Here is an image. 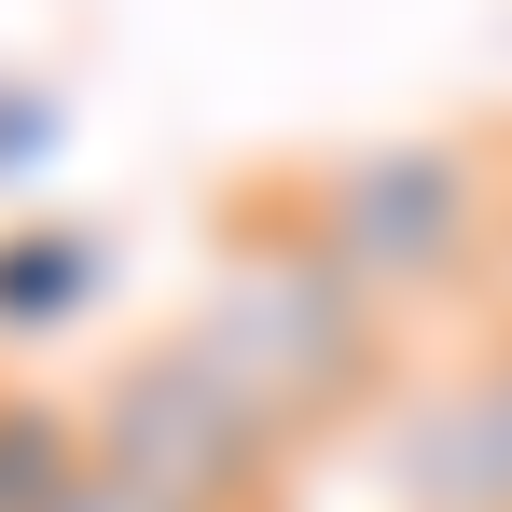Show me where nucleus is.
<instances>
[{"label": "nucleus", "instance_id": "obj_2", "mask_svg": "<svg viewBox=\"0 0 512 512\" xmlns=\"http://www.w3.org/2000/svg\"><path fill=\"white\" fill-rule=\"evenodd\" d=\"M305 222L333 236V263L388 305V319H443L471 305L512 250V153L471 125H416V139H346L319 167H291Z\"/></svg>", "mask_w": 512, "mask_h": 512}, {"label": "nucleus", "instance_id": "obj_4", "mask_svg": "<svg viewBox=\"0 0 512 512\" xmlns=\"http://www.w3.org/2000/svg\"><path fill=\"white\" fill-rule=\"evenodd\" d=\"M388 499L402 512H512V305L388 402Z\"/></svg>", "mask_w": 512, "mask_h": 512}, {"label": "nucleus", "instance_id": "obj_5", "mask_svg": "<svg viewBox=\"0 0 512 512\" xmlns=\"http://www.w3.org/2000/svg\"><path fill=\"white\" fill-rule=\"evenodd\" d=\"M97 305H111V222H70V208L0 222V346H56Z\"/></svg>", "mask_w": 512, "mask_h": 512}, {"label": "nucleus", "instance_id": "obj_7", "mask_svg": "<svg viewBox=\"0 0 512 512\" xmlns=\"http://www.w3.org/2000/svg\"><path fill=\"white\" fill-rule=\"evenodd\" d=\"M56 153H70V84L56 70H0V194H28Z\"/></svg>", "mask_w": 512, "mask_h": 512}, {"label": "nucleus", "instance_id": "obj_6", "mask_svg": "<svg viewBox=\"0 0 512 512\" xmlns=\"http://www.w3.org/2000/svg\"><path fill=\"white\" fill-rule=\"evenodd\" d=\"M84 471H97V457H84V402L0 374V512H56Z\"/></svg>", "mask_w": 512, "mask_h": 512}, {"label": "nucleus", "instance_id": "obj_8", "mask_svg": "<svg viewBox=\"0 0 512 512\" xmlns=\"http://www.w3.org/2000/svg\"><path fill=\"white\" fill-rule=\"evenodd\" d=\"M56 512H153V499H125L111 471H84V485H70V499H56Z\"/></svg>", "mask_w": 512, "mask_h": 512}, {"label": "nucleus", "instance_id": "obj_1", "mask_svg": "<svg viewBox=\"0 0 512 512\" xmlns=\"http://www.w3.org/2000/svg\"><path fill=\"white\" fill-rule=\"evenodd\" d=\"M180 333L208 346L291 443H333V429H360V416L402 402V319L333 263V236L305 222L291 167L222 194V222H208V277H194Z\"/></svg>", "mask_w": 512, "mask_h": 512}, {"label": "nucleus", "instance_id": "obj_3", "mask_svg": "<svg viewBox=\"0 0 512 512\" xmlns=\"http://www.w3.org/2000/svg\"><path fill=\"white\" fill-rule=\"evenodd\" d=\"M84 457L153 512H277L305 443L167 319V333H139L125 360L84 374Z\"/></svg>", "mask_w": 512, "mask_h": 512}]
</instances>
